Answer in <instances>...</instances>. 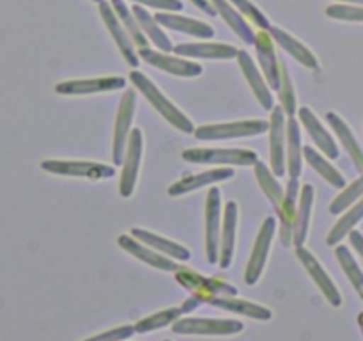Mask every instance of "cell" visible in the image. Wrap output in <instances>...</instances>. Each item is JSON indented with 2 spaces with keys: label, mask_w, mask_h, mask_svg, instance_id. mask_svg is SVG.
<instances>
[{
  "label": "cell",
  "mask_w": 363,
  "mask_h": 341,
  "mask_svg": "<svg viewBox=\"0 0 363 341\" xmlns=\"http://www.w3.org/2000/svg\"><path fill=\"white\" fill-rule=\"evenodd\" d=\"M130 82L135 85L137 91H140V94L147 99L149 105H151L167 123L172 124L176 130L183 131V134H194L195 124L191 123L190 117H188L179 107L174 105L151 78L145 77L142 71L135 70L130 73Z\"/></svg>",
  "instance_id": "6da1fadb"
},
{
  "label": "cell",
  "mask_w": 363,
  "mask_h": 341,
  "mask_svg": "<svg viewBox=\"0 0 363 341\" xmlns=\"http://www.w3.org/2000/svg\"><path fill=\"white\" fill-rule=\"evenodd\" d=\"M183 160L201 166L222 167H254L259 162V155L252 149L243 148H190L183 151Z\"/></svg>",
  "instance_id": "7a4b0ae2"
},
{
  "label": "cell",
  "mask_w": 363,
  "mask_h": 341,
  "mask_svg": "<svg viewBox=\"0 0 363 341\" xmlns=\"http://www.w3.org/2000/svg\"><path fill=\"white\" fill-rule=\"evenodd\" d=\"M269 130V121L264 119H243L233 123L202 124L195 128L194 135L197 141H229V139H243L262 135Z\"/></svg>",
  "instance_id": "3957f363"
},
{
  "label": "cell",
  "mask_w": 363,
  "mask_h": 341,
  "mask_svg": "<svg viewBox=\"0 0 363 341\" xmlns=\"http://www.w3.org/2000/svg\"><path fill=\"white\" fill-rule=\"evenodd\" d=\"M135 109H137V91L126 89L121 98L119 109L116 116V126L112 135V162L113 166H123L124 155H126L128 141L131 135V124H133Z\"/></svg>",
  "instance_id": "277c9868"
},
{
  "label": "cell",
  "mask_w": 363,
  "mask_h": 341,
  "mask_svg": "<svg viewBox=\"0 0 363 341\" xmlns=\"http://www.w3.org/2000/svg\"><path fill=\"white\" fill-rule=\"evenodd\" d=\"M138 57H140L144 63H147L149 66L156 67L160 71H165V73L174 75V77L181 78H195L201 77L204 67L199 63L191 59H184V57L176 55L172 52H162V50L155 48H138Z\"/></svg>",
  "instance_id": "5b68a950"
},
{
  "label": "cell",
  "mask_w": 363,
  "mask_h": 341,
  "mask_svg": "<svg viewBox=\"0 0 363 341\" xmlns=\"http://www.w3.org/2000/svg\"><path fill=\"white\" fill-rule=\"evenodd\" d=\"M176 281L202 302H208L211 297H238V288L230 283L215 279V277L201 276L191 269L177 270Z\"/></svg>",
  "instance_id": "8992f818"
},
{
  "label": "cell",
  "mask_w": 363,
  "mask_h": 341,
  "mask_svg": "<svg viewBox=\"0 0 363 341\" xmlns=\"http://www.w3.org/2000/svg\"><path fill=\"white\" fill-rule=\"evenodd\" d=\"M41 167L50 174L85 178V180H110L117 173L113 166L91 162V160H45Z\"/></svg>",
  "instance_id": "52a82bcc"
},
{
  "label": "cell",
  "mask_w": 363,
  "mask_h": 341,
  "mask_svg": "<svg viewBox=\"0 0 363 341\" xmlns=\"http://www.w3.org/2000/svg\"><path fill=\"white\" fill-rule=\"evenodd\" d=\"M269 167L277 178L287 173V116L282 107H275L269 116Z\"/></svg>",
  "instance_id": "ba28073f"
},
{
  "label": "cell",
  "mask_w": 363,
  "mask_h": 341,
  "mask_svg": "<svg viewBox=\"0 0 363 341\" xmlns=\"http://www.w3.org/2000/svg\"><path fill=\"white\" fill-rule=\"evenodd\" d=\"M277 233V219L275 217H266L262 220V226L259 229L257 238L254 242V247H252L250 259H248L247 270H245V283L248 286H254L259 283L262 272H264L266 261H268L269 251H272L273 237Z\"/></svg>",
  "instance_id": "9c48e42d"
},
{
  "label": "cell",
  "mask_w": 363,
  "mask_h": 341,
  "mask_svg": "<svg viewBox=\"0 0 363 341\" xmlns=\"http://www.w3.org/2000/svg\"><path fill=\"white\" fill-rule=\"evenodd\" d=\"M222 192L211 187L206 195V259L215 265L220 259V233H222Z\"/></svg>",
  "instance_id": "30bf717a"
},
{
  "label": "cell",
  "mask_w": 363,
  "mask_h": 341,
  "mask_svg": "<svg viewBox=\"0 0 363 341\" xmlns=\"http://www.w3.org/2000/svg\"><path fill=\"white\" fill-rule=\"evenodd\" d=\"M245 325L240 320L225 318H183L172 325L176 334H199V336H234L243 332Z\"/></svg>",
  "instance_id": "8fae6325"
},
{
  "label": "cell",
  "mask_w": 363,
  "mask_h": 341,
  "mask_svg": "<svg viewBox=\"0 0 363 341\" xmlns=\"http://www.w3.org/2000/svg\"><path fill=\"white\" fill-rule=\"evenodd\" d=\"M142 155H144V134H142L140 128H133L130 135V141H128L123 166H121L123 169H121L119 194L124 199H130L133 195L135 187H137Z\"/></svg>",
  "instance_id": "7c38bea8"
},
{
  "label": "cell",
  "mask_w": 363,
  "mask_h": 341,
  "mask_svg": "<svg viewBox=\"0 0 363 341\" xmlns=\"http://www.w3.org/2000/svg\"><path fill=\"white\" fill-rule=\"evenodd\" d=\"M99 14H101V20H103V23H105L106 31H108V34L112 36V39L116 41L117 48L121 50V53H123V57H124V60H126L128 66L138 67V64H140V57H138L137 48H135L137 45H135L133 39H131V36L128 34V31L124 28V25L121 23V20L117 18L112 4L106 2V0L105 2L99 4Z\"/></svg>",
  "instance_id": "4fadbf2b"
},
{
  "label": "cell",
  "mask_w": 363,
  "mask_h": 341,
  "mask_svg": "<svg viewBox=\"0 0 363 341\" xmlns=\"http://www.w3.org/2000/svg\"><path fill=\"white\" fill-rule=\"evenodd\" d=\"M126 87V78L123 77H98L80 78V80H66L55 85L57 94L62 96H89L101 92L123 91Z\"/></svg>",
  "instance_id": "5bb4252c"
},
{
  "label": "cell",
  "mask_w": 363,
  "mask_h": 341,
  "mask_svg": "<svg viewBox=\"0 0 363 341\" xmlns=\"http://www.w3.org/2000/svg\"><path fill=\"white\" fill-rule=\"evenodd\" d=\"M296 256L300 259L301 265L305 266V270L308 272V276L312 277V281L315 283V286L321 290V293L325 295L326 301L333 305V308H340L342 305V293L339 291L337 284L333 283L332 277L328 276V272L325 270V266L321 265L318 258L308 251L307 247H298Z\"/></svg>",
  "instance_id": "9a60e30c"
},
{
  "label": "cell",
  "mask_w": 363,
  "mask_h": 341,
  "mask_svg": "<svg viewBox=\"0 0 363 341\" xmlns=\"http://www.w3.org/2000/svg\"><path fill=\"white\" fill-rule=\"evenodd\" d=\"M117 244H119V247L123 249V251H126L128 254H131L133 258L140 259V261H144L145 265L152 266V269H156V270H163V272L176 274L177 270L183 269L179 261L169 258V256H163L162 252L155 251V249H151L149 245L142 244V242H138L137 238L131 237L130 233L121 234V237L117 238Z\"/></svg>",
  "instance_id": "2e32d148"
},
{
  "label": "cell",
  "mask_w": 363,
  "mask_h": 341,
  "mask_svg": "<svg viewBox=\"0 0 363 341\" xmlns=\"http://www.w3.org/2000/svg\"><path fill=\"white\" fill-rule=\"evenodd\" d=\"M298 119H300L301 126L307 130L308 137L312 139V142L315 144V148L330 160H337L340 156L339 146H337L335 139L325 128V124L321 123L318 116L314 114V110H311L308 107H300L298 109Z\"/></svg>",
  "instance_id": "e0dca14e"
},
{
  "label": "cell",
  "mask_w": 363,
  "mask_h": 341,
  "mask_svg": "<svg viewBox=\"0 0 363 341\" xmlns=\"http://www.w3.org/2000/svg\"><path fill=\"white\" fill-rule=\"evenodd\" d=\"M240 50L229 43H213L211 39H201L195 43H179L174 46V53L186 59H211L229 60L236 59Z\"/></svg>",
  "instance_id": "ac0fdd59"
},
{
  "label": "cell",
  "mask_w": 363,
  "mask_h": 341,
  "mask_svg": "<svg viewBox=\"0 0 363 341\" xmlns=\"http://www.w3.org/2000/svg\"><path fill=\"white\" fill-rule=\"evenodd\" d=\"M236 59H238V64H240V70L243 71L245 78H247L248 85H250L252 92L255 94L257 102L261 103V107L266 110V112H272V110L277 107L275 99H273L272 89H269L264 75H262V71L259 70L257 64L254 63V57H252L247 50H240Z\"/></svg>",
  "instance_id": "d6986e66"
},
{
  "label": "cell",
  "mask_w": 363,
  "mask_h": 341,
  "mask_svg": "<svg viewBox=\"0 0 363 341\" xmlns=\"http://www.w3.org/2000/svg\"><path fill=\"white\" fill-rule=\"evenodd\" d=\"M255 53H257L259 66H261L262 75L268 82L272 91H279L280 87V60L275 53V41L268 31H261L255 36L254 43Z\"/></svg>",
  "instance_id": "ffe728a7"
},
{
  "label": "cell",
  "mask_w": 363,
  "mask_h": 341,
  "mask_svg": "<svg viewBox=\"0 0 363 341\" xmlns=\"http://www.w3.org/2000/svg\"><path fill=\"white\" fill-rule=\"evenodd\" d=\"M233 176L234 169H230V167H218V169L202 170V173L199 174H188V176H183L181 180H177L176 183L170 185L169 195H172V197H181V195H186L190 194V192L199 190V188L222 183V181L230 180Z\"/></svg>",
  "instance_id": "44dd1931"
},
{
  "label": "cell",
  "mask_w": 363,
  "mask_h": 341,
  "mask_svg": "<svg viewBox=\"0 0 363 341\" xmlns=\"http://www.w3.org/2000/svg\"><path fill=\"white\" fill-rule=\"evenodd\" d=\"M155 18L163 28H169V31L181 32V34L191 36V38L197 39L215 38V28L206 23V21L195 20V18L183 16L179 13H165V11H158Z\"/></svg>",
  "instance_id": "7402d4cb"
},
{
  "label": "cell",
  "mask_w": 363,
  "mask_h": 341,
  "mask_svg": "<svg viewBox=\"0 0 363 341\" xmlns=\"http://www.w3.org/2000/svg\"><path fill=\"white\" fill-rule=\"evenodd\" d=\"M238 217H240V208L236 201L225 202L222 217V233H220V266L223 270L233 265L234 249H236V234H238Z\"/></svg>",
  "instance_id": "603a6c76"
},
{
  "label": "cell",
  "mask_w": 363,
  "mask_h": 341,
  "mask_svg": "<svg viewBox=\"0 0 363 341\" xmlns=\"http://www.w3.org/2000/svg\"><path fill=\"white\" fill-rule=\"evenodd\" d=\"M268 34L272 36L273 41H275L284 52L289 53V55L293 57L294 60H298L301 66L312 71L319 70V60L318 57H315V53L312 52L305 43H301L300 39L294 38L293 34H289V32L284 31V28L275 27V25H272V27L268 28Z\"/></svg>",
  "instance_id": "cb8c5ba5"
},
{
  "label": "cell",
  "mask_w": 363,
  "mask_h": 341,
  "mask_svg": "<svg viewBox=\"0 0 363 341\" xmlns=\"http://www.w3.org/2000/svg\"><path fill=\"white\" fill-rule=\"evenodd\" d=\"M130 234L133 238H137L142 244L149 245L155 251L162 252L163 256H169V258L176 259V261H188L191 258L190 249H186L184 245L177 244V242L170 240V238L162 237V234H156L152 231L142 229V227H133L130 231Z\"/></svg>",
  "instance_id": "d4e9b609"
},
{
  "label": "cell",
  "mask_w": 363,
  "mask_h": 341,
  "mask_svg": "<svg viewBox=\"0 0 363 341\" xmlns=\"http://www.w3.org/2000/svg\"><path fill=\"white\" fill-rule=\"evenodd\" d=\"M255 178L259 181V187L264 192V195L268 197V201L272 202V206L275 208L277 217L279 220H284V202H286V190H282V185L279 183V178L273 174L272 167H268V163L259 160L254 166Z\"/></svg>",
  "instance_id": "484cf974"
},
{
  "label": "cell",
  "mask_w": 363,
  "mask_h": 341,
  "mask_svg": "<svg viewBox=\"0 0 363 341\" xmlns=\"http://www.w3.org/2000/svg\"><path fill=\"white\" fill-rule=\"evenodd\" d=\"M314 195H315V190L311 183L301 187L296 217H294V224H293V245L296 249L303 247L305 242H307L312 210H314Z\"/></svg>",
  "instance_id": "4316f807"
},
{
  "label": "cell",
  "mask_w": 363,
  "mask_h": 341,
  "mask_svg": "<svg viewBox=\"0 0 363 341\" xmlns=\"http://www.w3.org/2000/svg\"><path fill=\"white\" fill-rule=\"evenodd\" d=\"M326 121H328L330 128H332L333 134L337 135L339 142L342 144V148L347 151L350 158L353 160V166L357 167L358 173H363V149L360 142H358V139L354 137L350 124H347L337 112L326 114Z\"/></svg>",
  "instance_id": "83f0119b"
},
{
  "label": "cell",
  "mask_w": 363,
  "mask_h": 341,
  "mask_svg": "<svg viewBox=\"0 0 363 341\" xmlns=\"http://www.w3.org/2000/svg\"><path fill=\"white\" fill-rule=\"evenodd\" d=\"M211 4L215 6L216 14L222 16V20L229 25L230 31L245 43V45H252L255 43V36L257 32H254V28L250 27V23L247 21V18L229 2V0H211Z\"/></svg>",
  "instance_id": "f1b7e54d"
},
{
  "label": "cell",
  "mask_w": 363,
  "mask_h": 341,
  "mask_svg": "<svg viewBox=\"0 0 363 341\" xmlns=\"http://www.w3.org/2000/svg\"><path fill=\"white\" fill-rule=\"evenodd\" d=\"M131 11H133L135 18H137L138 25H140V28H142V32L145 34V38H147L149 41L155 45L156 50H162V52H174V45H172V41H170V38L165 34V32H163L162 25L156 21V18L152 16V14L149 13L144 6H140V4H135V6L131 7Z\"/></svg>",
  "instance_id": "f546056e"
},
{
  "label": "cell",
  "mask_w": 363,
  "mask_h": 341,
  "mask_svg": "<svg viewBox=\"0 0 363 341\" xmlns=\"http://www.w3.org/2000/svg\"><path fill=\"white\" fill-rule=\"evenodd\" d=\"M209 304L215 305V308L225 309V311L234 313V315H243L248 316V318L261 320V322H266V320H272L273 313L269 308H264L261 304H254V302H248L245 298L238 297H211L209 298Z\"/></svg>",
  "instance_id": "4dcf8cb0"
},
{
  "label": "cell",
  "mask_w": 363,
  "mask_h": 341,
  "mask_svg": "<svg viewBox=\"0 0 363 341\" xmlns=\"http://www.w3.org/2000/svg\"><path fill=\"white\" fill-rule=\"evenodd\" d=\"M303 169V146H301L300 119L296 116L287 117V173L291 178L300 180Z\"/></svg>",
  "instance_id": "1f68e13d"
},
{
  "label": "cell",
  "mask_w": 363,
  "mask_h": 341,
  "mask_svg": "<svg viewBox=\"0 0 363 341\" xmlns=\"http://www.w3.org/2000/svg\"><path fill=\"white\" fill-rule=\"evenodd\" d=\"M303 158L307 160L308 166H311L312 169H314L315 173H318L319 176L323 178V180L328 181L332 187L340 188V190H342V188L347 185L346 178H344L342 174L339 173V169H335V167L330 163V160L326 158V156L323 155L319 149L311 148V146H305V148H303Z\"/></svg>",
  "instance_id": "d6a6232c"
},
{
  "label": "cell",
  "mask_w": 363,
  "mask_h": 341,
  "mask_svg": "<svg viewBox=\"0 0 363 341\" xmlns=\"http://www.w3.org/2000/svg\"><path fill=\"white\" fill-rule=\"evenodd\" d=\"M360 220H363V197L358 202H354L351 208H347L346 212H344V215L333 224L328 237H326V244L332 245V247L339 245V242H342L344 238L350 237V233L357 227V224L360 222Z\"/></svg>",
  "instance_id": "836d02e7"
},
{
  "label": "cell",
  "mask_w": 363,
  "mask_h": 341,
  "mask_svg": "<svg viewBox=\"0 0 363 341\" xmlns=\"http://www.w3.org/2000/svg\"><path fill=\"white\" fill-rule=\"evenodd\" d=\"M184 315L183 305L179 308H169V309H162L158 313H152V315L145 316V318L138 320L135 323V332H152V330H160L167 325H174L181 316Z\"/></svg>",
  "instance_id": "e575fe53"
},
{
  "label": "cell",
  "mask_w": 363,
  "mask_h": 341,
  "mask_svg": "<svg viewBox=\"0 0 363 341\" xmlns=\"http://www.w3.org/2000/svg\"><path fill=\"white\" fill-rule=\"evenodd\" d=\"M110 4H112L117 18H119L121 23L124 25V28L128 31V34L131 36V39H133L135 45H137L138 48H145V46H149V39L145 38V34L142 32V28H140V25H138L137 18H135L133 11L126 6V2H124V0H110Z\"/></svg>",
  "instance_id": "d590c367"
},
{
  "label": "cell",
  "mask_w": 363,
  "mask_h": 341,
  "mask_svg": "<svg viewBox=\"0 0 363 341\" xmlns=\"http://www.w3.org/2000/svg\"><path fill=\"white\" fill-rule=\"evenodd\" d=\"M335 256L340 269L344 270V274H346V277L350 279V283L353 284V288L357 290V293L360 295V298L363 301V270L357 263L354 256L351 254L350 247L340 244L335 245Z\"/></svg>",
  "instance_id": "8d00e7d4"
},
{
  "label": "cell",
  "mask_w": 363,
  "mask_h": 341,
  "mask_svg": "<svg viewBox=\"0 0 363 341\" xmlns=\"http://www.w3.org/2000/svg\"><path fill=\"white\" fill-rule=\"evenodd\" d=\"M362 197H363V173L360 178H357V180L353 181V183L346 185V187L342 188V192L333 199L332 205H330V213H332V215L344 213L347 208H351L354 202L360 201Z\"/></svg>",
  "instance_id": "74e56055"
},
{
  "label": "cell",
  "mask_w": 363,
  "mask_h": 341,
  "mask_svg": "<svg viewBox=\"0 0 363 341\" xmlns=\"http://www.w3.org/2000/svg\"><path fill=\"white\" fill-rule=\"evenodd\" d=\"M279 98H280V107L284 109L287 117L296 116V92H294L293 80H291V75L287 71V66L284 63H280V87H279Z\"/></svg>",
  "instance_id": "f35d334b"
},
{
  "label": "cell",
  "mask_w": 363,
  "mask_h": 341,
  "mask_svg": "<svg viewBox=\"0 0 363 341\" xmlns=\"http://www.w3.org/2000/svg\"><path fill=\"white\" fill-rule=\"evenodd\" d=\"M241 14H243L247 20L254 21L255 27H259L261 31H268L272 27V21L268 20V14L262 13L257 6L254 4V0H229Z\"/></svg>",
  "instance_id": "ab89813d"
},
{
  "label": "cell",
  "mask_w": 363,
  "mask_h": 341,
  "mask_svg": "<svg viewBox=\"0 0 363 341\" xmlns=\"http://www.w3.org/2000/svg\"><path fill=\"white\" fill-rule=\"evenodd\" d=\"M326 16L332 20L340 21H362L363 23V6H354V4H332L326 7Z\"/></svg>",
  "instance_id": "60d3db41"
},
{
  "label": "cell",
  "mask_w": 363,
  "mask_h": 341,
  "mask_svg": "<svg viewBox=\"0 0 363 341\" xmlns=\"http://www.w3.org/2000/svg\"><path fill=\"white\" fill-rule=\"evenodd\" d=\"M135 334V325H119L113 329L105 330V332L92 336L85 341H124Z\"/></svg>",
  "instance_id": "b9f144b4"
},
{
  "label": "cell",
  "mask_w": 363,
  "mask_h": 341,
  "mask_svg": "<svg viewBox=\"0 0 363 341\" xmlns=\"http://www.w3.org/2000/svg\"><path fill=\"white\" fill-rule=\"evenodd\" d=\"M135 4H140L144 7H151L156 11H165V13H179L183 11V0H131Z\"/></svg>",
  "instance_id": "7bdbcfd3"
},
{
  "label": "cell",
  "mask_w": 363,
  "mask_h": 341,
  "mask_svg": "<svg viewBox=\"0 0 363 341\" xmlns=\"http://www.w3.org/2000/svg\"><path fill=\"white\" fill-rule=\"evenodd\" d=\"M190 2L194 4L197 9H201L202 13L209 14V16H218V14H216L215 6L211 4V0H190Z\"/></svg>",
  "instance_id": "ee69618b"
},
{
  "label": "cell",
  "mask_w": 363,
  "mask_h": 341,
  "mask_svg": "<svg viewBox=\"0 0 363 341\" xmlns=\"http://www.w3.org/2000/svg\"><path fill=\"white\" fill-rule=\"evenodd\" d=\"M350 242H351V245H353L354 251H357L358 254H360L363 258V233H360V231H357V229H353L350 233Z\"/></svg>",
  "instance_id": "f6af8a7d"
},
{
  "label": "cell",
  "mask_w": 363,
  "mask_h": 341,
  "mask_svg": "<svg viewBox=\"0 0 363 341\" xmlns=\"http://www.w3.org/2000/svg\"><path fill=\"white\" fill-rule=\"evenodd\" d=\"M344 4H354V6H363V0H339Z\"/></svg>",
  "instance_id": "bcb514c9"
},
{
  "label": "cell",
  "mask_w": 363,
  "mask_h": 341,
  "mask_svg": "<svg viewBox=\"0 0 363 341\" xmlns=\"http://www.w3.org/2000/svg\"><path fill=\"white\" fill-rule=\"evenodd\" d=\"M358 325H360V329L363 332V313H360V316H358Z\"/></svg>",
  "instance_id": "7dc6e473"
},
{
  "label": "cell",
  "mask_w": 363,
  "mask_h": 341,
  "mask_svg": "<svg viewBox=\"0 0 363 341\" xmlns=\"http://www.w3.org/2000/svg\"><path fill=\"white\" fill-rule=\"evenodd\" d=\"M91 2H96V4H101V2H105V0H91Z\"/></svg>",
  "instance_id": "c3c4849f"
},
{
  "label": "cell",
  "mask_w": 363,
  "mask_h": 341,
  "mask_svg": "<svg viewBox=\"0 0 363 341\" xmlns=\"http://www.w3.org/2000/svg\"><path fill=\"white\" fill-rule=\"evenodd\" d=\"M167 341H169V340H167Z\"/></svg>",
  "instance_id": "681fc988"
}]
</instances>
